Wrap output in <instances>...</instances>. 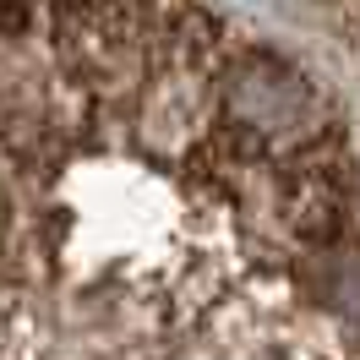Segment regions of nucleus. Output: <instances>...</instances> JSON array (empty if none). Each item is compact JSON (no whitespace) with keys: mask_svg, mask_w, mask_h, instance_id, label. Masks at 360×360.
I'll list each match as a JSON object with an SVG mask.
<instances>
[{"mask_svg":"<svg viewBox=\"0 0 360 360\" xmlns=\"http://www.w3.org/2000/svg\"><path fill=\"white\" fill-rule=\"evenodd\" d=\"M316 6H328L338 22H349V27H360V0H316Z\"/></svg>","mask_w":360,"mask_h":360,"instance_id":"nucleus-1","label":"nucleus"}]
</instances>
